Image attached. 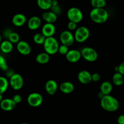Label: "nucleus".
<instances>
[{"instance_id": "obj_1", "label": "nucleus", "mask_w": 124, "mask_h": 124, "mask_svg": "<svg viewBox=\"0 0 124 124\" xmlns=\"http://www.w3.org/2000/svg\"><path fill=\"white\" fill-rule=\"evenodd\" d=\"M101 105L102 108L109 112H114L119 107V101L111 95H104L101 99Z\"/></svg>"}, {"instance_id": "obj_2", "label": "nucleus", "mask_w": 124, "mask_h": 124, "mask_svg": "<svg viewBox=\"0 0 124 124\" xmlns=\"http://www.w3.org/2000/svg\"><path fill=\"white\" fill-rule=\"evenodd\" d=\"M90 17L94 23L102 24L107 21L108 13L104 8H93L90 13Z\"/></svg>"}, {"instance_id": "obj_3", "label": "nucleus", "mask_w": 124, "mask_h": 124, "mask_svg": "<svg viewBox=\"0 0 124 124\" xmlns=\"http://www.w3.org/2000/svg\"><path fill=\"white\" fill-rule=\"evenodd\" d=\"M43 46L45 52L49 55L56 54L58 52L59 47L58 41L53 36L46 38Z\"/></svg>"}, {"instance_id": "obj_4", "label": "nucleus", "mask_w": 124, "mask_h": 124, "mask_svg": "<svg viewBox=\"0 0 124 124\" xmlns=\"http://www.w3.org/2000/svg\"><path fill=\"white\" fill-rule=\"evenodd\" d=\"M67 17L70 21L79 23L83 19V13L79 8L77 7H71L67 12Z\"/></svg>"}, {"instance_id": "obj_5", "label": "nucleus", "mask_w": 124, "mask_h": 124, "mask_svg": "<svg viewBox=\"0 0 124 124\" xmlns=\"http://www.w3.org/2000/svg\"><path fill=\"white\" fill-rule=\"evenodd\" d=\"M90 36V31L87 27L85 26H81L77 28L75 31V40L78 42H85Z\"/></svg>"}, {"instance_id": "obj_6", "label": "nucleus", "mask_w": 124, "mask_h": 124, "mask_svg": "<svg viewBox=\"0 0 124 124\" xmlns=\"http://www.w3.org/2000/svg\"><path fill=\"white\" fill-rule=\"evenodd\" d=\"M81 56L86 61L94 62L98 59V54L96 51L91 47H85L81 50Z\"/></svg>"}, {"instance_id": "obj_7", "label": "nucleus", "mask_w": 124, "mask_h": 124, "mask_svg": "<svg viewBox=\"0 0 124 124\" xmlns=\"http://www.w3.org/2000/svg\"><path fill=\"white\" fill-rule=\"evenodd\" d=\"M9 84L13 89L18 90L23 87L24 79L19 74L15 73L12 77L10 78Z\"/></svg>"}, {"instance_id": "obj_8", "label": "nucleus", "mask_w": 124, "mask_h": 124, "mask_svg": "<svg viewBox=\"0 0 124 124\" xmlns=\"http://www.w3.org/2000/svg\"><path fill=\"white\" fill-rule=\"evenodd\" d=\"M43 98L42 95L38 93H32L29 95L27 98V102L33 107H38L42 104Z\"/></svg>"}, {"instance_id": "obj_9", "label": "nucleus", "mask_w": 124, "mask_h": 124, "mask_svg": "<svg viewBox=\"0 0 124 124\" xmlns=\"http://www.w3.org/2000/svg\"><path fill=\"white\" fill-rule=\"evenodd\" d=\"M60 41L63 45L69 47L73 44L75 36L69 30L63 31L60 35Z\"/></svg>"}, {"instance_id": "obj_10", "label": "nucleus", "mask_w": 124, "mask_h": 124, "mask_svg": "<svg viewBox=\"0 0 124 124\" xmlns=\"http://www.w3.org/2000/svg\"><path fill=\"white\" fill-rule=\"evenodd\" d=\"M56 31L55 26L53 24L46 23L42 26L41 33L43 34L46 38L52 37L54 35Z\"/></svg>"}, {"instance_id": "obj_11", "label": "nucleus", "mask_w": 124, "mask_h": 124, "mask_svg": "<svg viewBox=\"0 0 124 124\" xmlns=\"http://www.w3.org/2000/svg\"><path fill=\"white\" fill-rule=\"evenodd\" d=\"M16 48L19 53L23 55H28L31 52V47L30 45L24 41H20L17 43Z\"/></svg>"}, {"instance_id": "obj_12", "label": "nucleus", "mask_w": 124, "mask_h": 124, "mask_svg": "<svg viewBox=\"0 0 124 124\" xmlns=\"http://www.w3.org/2000/svg\"><path fill=\"white\" fill-rule=\"evenodd\" d=\"M16 104L12 99H4L0 103V107L4 111H12L15 108Z\"/></svg>"}, {"instance_id": "obj_13", "label": "nucleus", "mask_w": 124, "mask_h": 124, "mask_svg": "<svg viewBox=\"0 0 124 124\" xmlns=\"http://www.w3.org/2000/svg\"><path fill=\"white\" fill-rule=\"evenodd\" d=\"M78 78L81 83L84 84H88L92 81V74L87 70H82L78 75Z\"/></svg>"}, {"instance_id": "obj_14", "label": "nucleus", "mask_w": 124, "mask_h": 124, "mask_svg": "<svg viewBox=\"0 0 124 124\" xmlns=\"http://www.w3.org/2000/svg\"><path fill=\"white\" fill-rule=\"evenodd\" d=\"M81 53L77 50H70L66 54V59L70 62H76L81 58Z\"/></svg>"}, {"instance_id": "obj_15", "label": "nucleus", "mask_w": 124, "mask_h": 124, "mask_svg": "<svg viewBox=\"0 0 124 124\" xmlns=\"http://www.w3.org/2000/svg\"><path fill=\"white\" fill-rule=\"evenodd\" d=\"M45 88H46V90L48 94L53 95L57 92L58 88V84L53 79L48 80L46 82Z\"/></svg>"}, {"instance_id": "obj_16", "label": "nucleus", "mask_w": 124, "mask_h": 124, "mask_svg": "<svg viewBox=\"0 0 124 124\" xmlns=\"http://www.w3.org/2000/svg\"><path fill=\"white\" fill-rule=\"evenodd\" d=\"M41 25V19L38 16H34L31 17L28 21L27 25L29 29L35 30L38 29Z\"/></svg>"}, {"instance_id": "obj_17", "label": "nucleus", "mask_w": 124, "mask_h": 124, "mask_svg": "<svg viewBox=\"0 0 124 124\" xmlns=\"http://www.w3.org/2000/svg\"><path fill=\"white\" fill-rule=\"evenodd\" d=\"M26 22V17L24 15L18 13L13 16L12 18V23L16 27H21L24 25Z\"/></svg>"}, {"instance_id": "obj_18", "label": "nucleus", "mask_w": 124, "mask_h": 124, "mask_svg": "<svg viewBox=\"0 0 124 124\" xmlns=\"http://www.w3.org/2000/svg\"><path fill=\"white\" fill-rule=\"evenodd\" d=\"M59 89L65 94H70L74 90V85L70 82H64L59 86Z\"/></svg>"}, {"instance_id": "obj_19", "label": "nucleus", "mask_w": 124, "mask_h": 124, "mask_svg": "<svg viewBox=\"0 0 124 124\" xmlns=\"http://www.w3.org/2000/svg\"><path fill=\"white\" fill-rule=\"evenodd\" d=\"M100 90L104 95H109L113 90L112 84L109 81H104L101 85Z\"/></svg>"}, {"instance_id": "obj_20", "label": "nucleus", "mask_w": 124, "mask_h": 124, "mask_svg": "<svg viewBox=\"0 0 124 124\" xmlns=\"http://www.w3.org/2000/svg\"><path fill=\"white\" fill-rule=\"evenodd\" d=\"M42 18L44 21L47 22V23H50V24H53L55 23L57 20V15L52 12V11L49 12H45L42 14Z\"/></svg>"}, {"instance_id": "obj_21", "label": "nucleus", "mask_w": 124, "mask_h": 124, "mask_svg": "<svg viewBox=\"0 0 124 124\" xmlns=\"http://www.w3.org/2000/svg\"><path fill=\"white\" fill-rule=\"evenodd\" d=\"M0 49L4 53H10L13 50V44L8 40L2 41L0 44Z\"/></svg>"}, {"instance_id": "obj_22", "label": "nucleus", "mask_w": 124, "mask_h": 124, "mask_svg": "<svg viewBox=\"0 0 124 124\" xmlns=\"http://www.w3.org/2000/svg\"><path fill=\"white\" fill-rule=\"evenodd\" d=\"M50 55L46 52H43L38 54L36 57V61L41 64H46L49 62Z\"/></svg>"}, {"instance_id": "obj_23", "label": "nucleus", "mask_w": 124, "mask_h": 124, "mask_svg": "<svg viewBox=\"0 0 124 124\" xmlns=\"http://www.w3.org/2000/svg\"><path fill=\"white\" fill-rule=\"evenodd\" d=\"M52 0H37V4L40 8L47 10L52 7Z\"/></svg>"}, {"instance_id": "obj_24", "label": "nucleus", "mask_w": 124, "mask_h": 124, "mask_svg": "<svg viewBox=\"0 0 124 124\" xmlns=\"http://www.w3.org/2000/svg\"><path fill=\"white\" fill-rule=\"evenodd\" d=\"M113 82L115 85L120 86L124 83V75L121 74L119 72H116L114 74L112 78Z\"/></svg>"}, {"instance_id": "obj_25", "label": "nucleus", "mask_w": 124, "mask_h": 124, "mask_svg": "<svg viewBox=\"0 0 124 124\" xmlns=\"http://www.w3.org/2000/svg\"><path fill=\"white\" fill-rule=\"evenodd\" d=\"M8 84L9 82L6 78L0 76V94H2L6 92L8 88Z\"/></svg>"}, {"instance_id": "obj_26", "label": "nucleus", "mask_w": 124, "mask_h": 124, "mask_svg": "<svg viewBox=\"0 0 124 124\" xmlns=\"http://www.w3.org/2000/svg\"><path fill=\"white\" fill-rule=\"evenodd\" d=\"M46 38L45 37L44 35L42 33H38L34 35L33 36V41L36 44L42 45L44 44L46 40Z\"/></svg>"}, {"instance_id": "obj_27", "label": "nucleus", "mask_w": 124, "mask_h": 124, "mask_svg": "<svg viewBox=\"0 0 124 124\" xmlns=\"http://www.w3.org/2000/svg\"><path fill=\"white\" fill-rule=\"evenodd\" d=\"M106 4L105 0H91V5L93 8H104Z\"/></svg>"}, {"instance_id": "obj_28", "label": "nucleus", "mask_w": 124, "mask_h": 124, "mask_svg": "<svg viewBox=\"0 0 124 124\" xmlns=\"http://www.w3.org/2000/svg\"><path fill=\"white\" fill-rule=\"evenodd\" d=\"M8 40L9 41H10L12 44L15 43H18L19 42V39H20V37H19V35H18L17 33L13 32L12 31L9 34L8 36Z\"/></svg>"}, {"instance_id": "obj_29", "label": "nucleus", "mask_w": 124, "mask_h": 124, "mask_svg": "<svg viewBox=\"0 0 124 124\" xmlns=\"http://www.w3.org/2000/svg\"><path fill=\"white\" fill-rule=\"evenodd\" d=\"M0 69L3 71L8 70V66L6 63V59L1 55H0Z\"/></svg>"}, {"instance_id": "obj_30", "label": "nucleus", "mask_w": 124, "mask_h": 124, "mask_svg": "<svg viewBox=\"0 0 124 124\" xmlns=\"http://www.w3.org/2000/svg\"><path fill=\"white\" fill-rule=\"evenodd\" d=\"M69 47L63 44L59 46V50H58V52L61 54H62V55H66L68 52H69Z\"/></svg>"}, {"instance_id": "obj_31", "label": "nucleus", "mask_w": 124, "mask_h": 124, "mask_svg": "<svg viewBox=\"0 0 124 124\" xmlns=\"http://www.w3.org/2000/svg\"><path fill=\"white\" fill-rule=\"evenodd\" d=\"M50 9H51V11H52V12H53L54 13H55L56 15H60L62 12V9L59 5L56 6H52Z\"/></svg>"}, {"instance_id": "obj_32", "label": "nucleus", "mask_w": 124, "mask_h": 124, "mask_svg": "<svg viewBox=\"0 0 124 124\" xmlns=\"http://www.w3.org/2000/svg\"><path fill=\"white\" fill-rule=\"evenodd\" d=\"M68 28L70 30H75L77 29V23L70 21L68 24Z\"/></svg>"}, {"instance_id": "obj_33", "label": "nucleus", "mask_w": 124, "mask_h": 124, "mask_svg": "<svg viewBox=\"0 0 124 124\" xmlns=\"http://www.w3.org/2000/svg\"><path fill=\"white\" fill-rule=\"evenodd\" d=\"M12 99H13V100L17 104H19V103H20L21 102L22 97L20 94H15V95L13 96Z\"/></svg>"}, {"instance_id": "obj_34", "label": "nucleus", "mask_w": 124, "mask_h": 124, "mask_svg": "<svg viewBox=\"0 0 124 124\" xmlns=\"http://www.w3.org/2000/svg\"><path fill=\"white\" fill-rule=\"evenodd\" d=\"M92 81H94V82H98L100 80L101 76L99 75V74L95 73H93L92 75Z\"/></svg>"}, {"instance_id": "obj_35", "label": "nucleus", "mask_w": 124, "mask_h": 124, "mask_svg": "<svg viewBox=\"0 0 124 124\" xmlns=\"http://www.w3.org/2000/svg\"><path fill=\"white\" fill-rule=\"evenodd\" d=\"M118 72L122 75H124V61L118 66Z\"/></svg>"}, {"instance_id": "obj_36", "label": "nucleus", "mask_w": 124, "mask_h": 124, "mask_svg": "<svg viewBox=\"0 0 124 124\" xmlns=\"http://www.w3.org/2000/svg\"><path fill=\"white\" fill-rule=\"evenodd\" d=\"M118 124H124V115H120L117 118Z\"/></svg>"}, {"instance_id": "obj_37", "label": "nucleus", "mask_w": 124, "mask_h": 124, "mask_svg": "<svg viewBox=\"0 0 124 124\" xmlns=\"http://www.w3.org/2000/svg\"><path fill=\"white\" fill-rule=\"evenodd\" d=\"M58 5V0H52V6H56Z\"/></svg>"}, {"instance_id": "obj_38", "label": "nucleus", "mask_w": 124, "mask_h": 124, "mask_svg": "<svg viewBox=\"0 0 124 124\" xmlns=\"http://www.w3.org/2000/svg\"><path fill=\"white\" fill-rule=\"evenodd\" d=\"M3 100V98H2V94H0V103L1 102V101Z\"/></svg>"}, {"instance_id": "obj_39", "label": "nucleus", "mask_w": 124, "mask_h": 124, "mask_svg": "<svg viewBox=\"0 0 124 124\" xmlns=\"http://www.w3.org/2000/svg\"><path fill=\"white\" fill-rule=\"evenodd\" d=\"M1 41H2V37H1V35H0V44H1V42H2Z\"/></svg>"}, {"instance_id": "obj_40", "label": "nucleus", "mask_w": 124, "mask_h": 124, "mask_svg": "<svg viewBox=\"0 0 124 124\" xmlns=\"http://www.w3.org/2000/svg\"><path fill=\"white\" fill-rule=\"evenodd\" d=\"M21 124H28V123H22Z\"/></svg>"}]
</instances>
